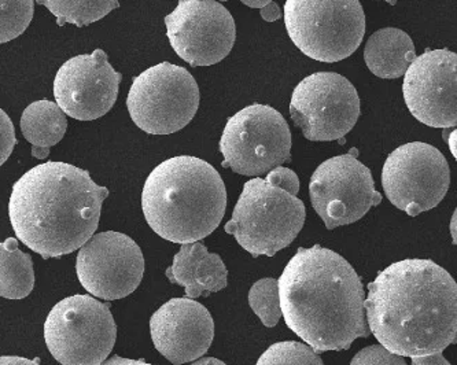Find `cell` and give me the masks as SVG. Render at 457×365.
<instances>
[{"label": "cell", "instance_id": "484cf974", "mask_svg": "<svg viewBox=\"0 0 457 365\" xmlns=\"http://www.w3.org/2000/svg\"><path fill=\"white\" fill-rule=\"evenodd\" d=\"M351 365H407V362L404 357L390 353L382 344H372L369 348L361 349L353 357Z\"/></svg>", "mask_w": 457, "mask_h": 365}, {"label": "cell", "instance_id": "30bf717a", "mask_svg": "<svg viewBox=\"0 0 457 365\" xmlns=\"http://www.w3.org/2000/svg\"><path fill=\"white\" fill-rule=\"evenodd\" d=\"M382 186L395 208L408 216H419L445 198L451 186L448 161L428 143L400 145L383 165Z\"/></svg>", "mask_w": 457, "mask_h": 365}, {"label": "cell", "instance_id": "44dd1931", "mask_svg": "<svg viewBox=\"0 0 457 365\" xmlns=\"http://www.w3.org/2000/svg\"><path fill=\"white\" fill-rule=\"evenodd\" d=\"M35 287L32 257L18 249V241L0 244V297L24 300Z\"/></svg>", "mask_w": 457, "mask_h": 365}, {"label": "cell", "instance_id": "e575fe53", "mask_svg": "<svg viewBox=\"0 0 457 365\" xmlns=\"http://www.w3.org/2000/svg\"><path fill=\"white\" fill-rule=\"evenodd\" d=\"M191 365H227L221 360L214 359V357H205V359H198Z\"/></svg>", "mask_w": 457, "mask_h": 365}, {"label": "cell", "instance_id": "f1b7e54d", "mask_svg": "<svg viewBox=\"0 0 457 365\" xmlns=\"http://www.w3.org/2000/svg\"><path fill=\"white\" fill-rule=\"evenodd\" d=\"M411 365H451L443 353L428 354V356L412 357Z\"/></svg>", "mask_w": 457, "mask_h": 365}, {"label": "cell", "instance_id": "2e32d148", "mask_svg": "<svg viewBox=\"0 0 457 365\" xmlns=\"http://www.w3.org/2000/svg\"><path fill=\"white\" fill-rule=\"evenodd\" d=\"M457 55L448 48L426 50L408 66L403 84L405 104L422 124H457Z\"/></svg>", "mask_w": 457, "mask_h": 365}, {"label": "cell", "instance_id": "f35d334b", "mask_svg": "<svg viewBox=\"0 0 457 365\" xmlns=\"http://www.w3.org/2000/svg\"><path fill=\"white\" fill-rule=\"evenodd\" d=\"M385 2H387V4H392V6H395V2H397V0H385Z\"/></svg>", "mask_w": 457, "mask_h": 365}, {"label": "cell", "instance_id": "d4e9b609", "mask_svg": "<svg viewBox=\"0 0 457 365\" xmlns=\"http://www.w3.org/2000/svg\"><path fill=\"white\" fill-rule=\"evenodd\" d=\"M255 365H324L323 360L311 346L297 341L273 344Z\"/></svg>", "mask_w": 457, "mask_h": 365}, {"label": "cell", "instance_id": "5b68a950", "mask_svg": "<svg viewBox=\"0 0 457 365\" xmlns=\"http://www.w3.org/2000/svg\"><path fill=\"white\" fill-rule=\"evenodd\" d=\"M305 217L300 198L255 178L244 186L224 229L254 257H273L297 238Z\"/></svg>", "mask_w": 457, "mask_h": 365}, {"label": "cell", "instance_id": "8992f818", "mask_svg": "<svg viewBox=\"0 0 457 365\" xmlns=\"http://www.w3.org/2000/svg\"><path fill=\"white\" fill-rule=\"evenodd\" d=\"M285 25L306 57L333 63L361 45L365 14L360 0H286Z\"/></svg>", "mask_w": 457, "mask_h": 365}, {"label": "cell", "instance_id": "ffe728a7", "mask_svg": "<svg viewBox=\"0 0 457 365\" xmlns=\"http://www.w3.org/2000/svg\"><path fill=\"white\" fill-rule=\"evenodd\" d=\"M21 131L32 147L50 149L65 137L68 119L55 102H33L22 113Z\"/></svg>", "mask_w": 457, "mask_h": 365}, {"label": "cell", "instance_id": "d590c367", "mask_svg": "<svg viewBox=\"0 0 457 365\" xmlns=\"http://www.w3.org/2000/svg\"><path fill=\"white\" fill-rule=\"evenodd\" d=\"M50 154V149H43V147H32V155L33 157L37 158V160H45V158L48 157Z\"/></svg>", "mask_w": 457, "mask_h": 365}, {"label": "cell", "instance_id": "1f68e13d", "mask_svg": "<svg viewBox=\"0 0 457 365\" xmlns=\"http://www.w3.org/2000/svg\"><path fill=\"white\" fill-rule=\"evenodd\" d=\"M99 365H152L143 360L122 359L120 356H113L112 359L104 360Z\"/></svg>", "mask_w": 457, "mask_h": 365}, {"label": "cell", "instance_id": "d6a6232c", "mask_svg": "<svg viewBox=\"0 0 457 365\" xmlns=\"http://www.w3.org/2000/svg\"><path fill=\"white\" fill-rule=\"evenodd\" d=\"M456 135L457 132L452 131L451 128H444V139L448 142L449 149H451L452 154H453V157H457L456 153Z\"/></svg>", "mask_w": 457, "mask_h": 365}, {"label": "cell", "instance_id": "3957f363", "mask_svg": "<svg viewBox=\"0 0 457 365\" xmlns=\"http://www.w3.org/2000/svg\"><path fill=\"white\" fill-rule=\"evenodd\" d=\"M109 196L87 170L66 162L40 163L12 186L10 223L17 238L43 259L80 249L98 229Z\"/></svg>", "mask_w": 457, "mask_h": 365}, {"label": "cell", "instance_id": "9a60e30c", "mask_svg": "<svg viewBox=\"0 0 457 365\" xmlns=\"http://www.w3.org/2000/svg\"><path fill=\"white\" fill-rule=\"evenodd\" d=\"M122 75L101 48L66 61L54 79V96L66 116L94 121L112 111Z\"/></svg>", "mask_w": 457, "mask_h": 365}, {"label": "cell", "instance_id": "d6986e66", "mask_svg": "<svg viewBox=\"0 0 457 365\" xmlns=\"http://www.w3.org/2000/svg\"><path fill=\"white\" fill-rule=\"evenodd\" d=\"M415 58L412 39L398 28H383L372 33L364 48L365 65L380 79L404 76Z\"/></svg>", "mask_w": 457, "mask_h": 365}, {"label": "cell", "instance_id": "cb8c5ba5", "mask_svg": "<svg viewBox=\"0 0 457 365\" xmlns=\"http://www.w3.org/2000/svg\"><path fill=\"white\" fill-rule=\"evenodd\" d=\"M35 0H0V45L17 39L29 27Z\"/></svg>", "mask_w": 457, "mask_h": 365}, {"label": "cell", "instance_id": "4dcf8cb0", "mask_svg": "<svg viewBox=\"0 0 457 365\" xmlns=\"http://www.w3.org/2000/svg\"><path fill=\"white\" fill-rule=\"evenodd\" d=\"M0 365H40V360L24 359L20 356H2Z\"/></svg>", "mask_w": 457, "mask_h": 365}, {"label": "cell", "instance_id": "836d02e7", "mask_svg": "<svg viewBox=\"0 0 457 365\" xmlns=\"http://www.w3.org/2000/svg\"><path fill=\"white\" fill-rule=\"evenodd\" d=\"M242 4H246L250 9H262L270 4L273 0H241Z\"/></svg>", "mask_w": 457, "mask_h": 365}, {"label": "cell", "instance_id": "7a4b0ae2", "mask_svg": "<svg viewBox=\"0 0 457 365\" xmlns=\"http://www.w3.org/2000/svg\"><path fill=\"white\" fill-rule=\"evenodd\" d=\"M278 286L286 324L316 353L346 351L371 336L361 279L338 253L320 245L301 247Z\"/></svg>", "mask_w": 457, "mask_h": 365}, {"label": "cell", "instance_id": "277c9868", "mask_svg": "<svg viewBox=\"0 0 457 365\" xmlns=\"http://www.w3.org/2000/svg\"><path fill=\"white\" fill-rule=\"evenodd\" d=\"M227 209L223 178L211 163L191 155L163 161L142 191L150 228L173 244H194L220 226Z\"/></svg>", "mask_w": 457, "mask_h": 365}, {"label": "cell", "instance_id": "5bb4252c", "mask_svg": "<svg viewBox=\"0 0 457 365\" xmlns=\"http://www.w3.org/2000/svg\"><path fill=\"white\" fill-rule=\"evenodd\" d=\"M76 272L89 294L101 300H121L139 287L145 275V257L128 235L101 232L80 247Z\"/></svg>", "mask_w": 457, "mask_h": 365}, {"label": "cell", "instance_id": "4fadbf2b", "mask_svg": "<svg viewBox=\"0 0 457 365\" xmlns=\"http://www.w3.org/2000/svg\"><path fill=\"white\" fill-rule=\"evenodd\" d=\"M163 21L173 50L191 66L221 62L237 40L234 17L216 0H179Z\"/></svg>", "mask_w": 457, "mask_h": 365}, {"label": "cell", "instance_id": "7402d4cb", "mask_svg": "<svg viewBox=\"0 0 457 365\" xmlns=\"http://www.w3.org/2000/svg\"><path fill=\"white\" fill-rule=\"evenodd\" d=\"M36 4L47 7L60 27L71 24L81 28L101 21L109 12L119 9L120 0H36Z\"/></svg>", "mask_w": 457, "mask_h": 365}, {"label": "cell", "instance_id": "52a82bcc", "mask_svg": "<svg viewBox=\"0 0 457 365\" xmlns=\"http://www.w3.org/2000/svg\"><path fill=\"white\" fill-rule=\"evenodd\" d=\"M45 339L62 365H99L113 351L116 321L106 303L91 295H71L51 309Z\"/></svg>", "mask_w": 457, "mask_h": 365}, {"label": "cell", "instance_id": "9c48e42d", "mask_svg": "<svg viewBox=\"0 0 457 365\" xmlns=\"http://www.w3.org/2000/svg\"><path fill=\"white\" fill-rule=\"evenodd\" d=\"M220 153L224 168L259 178L290 161V128L277 109L250 104L229 117L221 135Z\"/></svg>", "mask_w": 457, "mask_h": 365}, {"label": "cell", "instance_id": "ab89813d", "mask_svg": "<svg viewBox=\"0 0 457 365\" xmlns=\"http://www.w3.org/2000/svg\"><path fill=\"white\" fill-rule=\"evenodd\" d=\"M221 2H226V0H221Z\"/></svg>", "mask_w": 457, "mask_h": 365}, {"label": "cell", "instance_id": "f546056e", "mask_svg": "<svg viewBox=\"0 0 457 365\" xmlns=\"http://www.w3.org/2000/svg\"><path fill=\"white\" fill-rule=\"evenodd\" d=\"M262 17L264 18L267 22H275L282 17V10L278 6L277 4L270 2L267 6L262 9Z\"/></svg>", "mask_w": 457, "mask_h": 365}, {"label": "cell", "instance_id": "83f0119b", "mask_svg": "<svg viewBox=\"0 0 457 365\" xmlns=\"http://www.w3.org/2000/svg\"><path fill=\"white\" fill-rule=\"evenodd\" d=\"M17 145L14 124L10 117L0 109V167L9 160Z\"/></svg>", "mask_w": 457, "mask_h": 365}, {"label": "cell", "instance_id": "4316f807", "mask_svg": "<svg viewBox=\"0 0 457 365\" xmlns=\"http://www.w3.org/2000/svg\"><path fill=\"white\" fill-rule=\"evenodd\" d=\"M265 181L273 186V187L286 191L290 195L297 196L298 191H300V178H298L297 173L295 170H288V168H273L272 170L268 172Z\"/></svg>", "mask_w": 457, "mask_h": 365}, {"label": "cell", "instance_id": "7c38bea8", "mask_svg": "<svg viewBox=\"0 0 457 365\" xmlns=\"http://www.w3.org/2000/svg\"><path fill=\"white\" fill-rule=\"evenodd\" d=\"M309 194L327 229L356 223L382 203L371 170L351 154L320 163L311 178Z\"/></svg>", "mask_w": 457, "mask_h": 365}, {"label": "cell", "instance_id": "e0dca14e", "mask_svg": "<svg viewBox=\"0 0 457 365\" xmlns=\"http://www.w3.org/2000/svg\"><path fill=\"white\" fill-rule=\"evenodd\" d=\"M155 349L172 364L195 361L208 353L214 321L205 306L193 298H172L150 319Z\"/></svg>", "mask_w": 457, "mask_h": 365}, {"label": "cell", "instance_id": "74e56055", "mask_svg": "<svg viewBox=\"0 0 457 365\" xmlns=\"http://www.w3.org/2000/svg\"><path fill=\"white\" fill-rule=\"evenodd\" d=\"M349 154H351L352 157L357 158V155H359V152H357V149H351Z\"/></svg>", "mask_w": 457, "mask_h": 365}, {"label": "cell", "instance_id": "ba28073f", "mask_svg": "<svg viewBox=\"0 0 457 365\" xmlns=\"http://www.w3.org/2000/svg\"><path fill=\"white\" fill-rule=\"evenodd\" d=\"M201 94L187 69L161 62L134 79L128 93L129 116L145 134L181 131L195 117Z\"/></svg>", "mask_w": 457, "mask_h": 365}, {"label": "cell", "instance_id": "8d00e7d4", "mask_svg": "<svg viewBox=\"0 0 457 365\" xmlns=\"http://www.w3.org/2000/svg\"><path fill=\"white\" fill-rule=\"evenodd\" d=\"M456 219H457V213L456 212H454L453 213V217H452V220H451V234H452V238H453V244L456 245L457 244V238H456Z\"/></svg>", "mask_w": 457, "mask_h": 365}, {"label": "cell", "instance_id": "ac0fdd59", "mask_svg": "<svg viewBox=\"0 0 457 365\" xmlns=\"http://www.w3.org/2000/svg\"><path fill=\"white\" fill-rule=\"evenodd\" d=\"M165 275L173 285L183 286L188 298L209 297L228 285V270L220 255L209 253L199 242L181 245Z\"/></svg>", "mask_w": 457, "mask_h": 365}, {"label": "cell", "instance_id": "603a6c76", "mask_svg": "<svg viewBox=\"0 0 457 365\" xmlns=\"http://www.w3.org/2000/svg\"><path fill=\"white\" fill-rule=\"evenodd\" d=\"M250 308L265 327H275L282 318L278 280L265 278L255 282L249 291Z\"/></svg>", "mask_w": 457, "mask_h": 365}, {"label": "cell", "instance_id": "6da1fadb", "mask_svg": "<svg viewBox=\"0 0 457 365\" xmlns=\"http://www.w3.org/2000/svg\"><path fill=\"white\" fill-rule=\"evenodd\" d=\"M364 308L370 333L397 356L443 353L456 342V282L431 260H403L383 270L369 285Z\"/></svg>", "mask_w": 457, "mask_h": 365}, {"label": "cell", "instance_id": "8fae6325", "mask_svg": "<svg viewBox=\"0 0 457 365\" xmlns=\"http://www.w3.org/2000/svg\"><path fill=\"white\" fill-rule=\"evenodd\" d=\"M290 116L311 142L339 140L353 129L359 120V94L344 76L318 71L295 87Z\"/></svg>", "mask_w": 457, "mask_h": 365}]
</instances>
